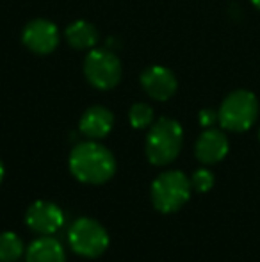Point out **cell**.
Returning <instances> with one entry per match:
<instances>
[{
    "label": "cell",
    "mask_w": 260,
    "mask_h": 262,
    "mask_svg": "<svg viewBox=\"0 0 260 262\" xmlns=\"http://www.w3.org/2000/svg\"><path fill=\"white\" fill-rule=\"evenodd\" d=\"M69 171L79 182L98 186L112 179L116 173V159L109 148L91 141L79 143L69 154Z\"/></svg>",
    "instance_id": "cell-1"
},
{
    "label": "cell",
    "mask_w": 260,
    "mask_h": 262,
    "mask_svg": "<svg viewBox=\"0 0 260 262\" xmlns=\"http://www.w3.org/2000/svg\"><path fill=\"white\" fill-rule=\"evenodd\" d=\"M184 143L180 123L171 118H159L146 136V157L153 166H166L178 157Z\"/></svg>",
    "instance_id": "cell-2"
},
{
    "label": "cell",
    "mask_w": 260,
    "mask_h": 262,
    "mask_svg": "<svg viewBox=\"0 0 260 262\" xmlns=\"http://www.w3.org/2000/svg\"><path fill=\"white\" fill-rule=\"evenodd\" d=\"M191 179L178 169H170L157 177L150 187L152 204L159 212L171 214L184 207L191 198Z\"/></svg>",
    "instance_id": "cell-3"
},
{
    "label": "cell",
    "mask_w": 260,
    "mask_h": 262,
    "mask_svg": "<svg viewBox=\"0 0 260 262\" xmlns=\"http://www.w3.org/2000/svg\"><path fill=\"white\" fill-rule=\"evenodd\" d=\"M219 123L230 132H244L258 118V100L251 91L237 90L223 100L218 111Z\"/></svg>",
    "instance_id": "cell-4"
},
{
    "label": "cell",
    "mask_w": 260,
    "mask_h": 262,
    "mask_svg": "<svg viewBox=\"0 0 260 262\" xmlns=\"http://www.w3.org/2000/svg\"><path fill=\"white\" fill-rule=\"evenodd\" d=\"M68 241L72 250L80 257L94 259L100 257L109 246V234L97 220L91 217H79L69 227Z\"/></svg>",
    "instance_id": "cell-5"
},
{
    "label": "cell",
    "mask_w": 260,
    "mask_h": 262,
    "mask_svg": "<svg viewBox=\"0 0 260 262\" xmlns=\"http://www.w3.org/2000/svg\"><path fill=\"white\" fill-rule=\"evenodd\" d=\"M84 73L93 88L102 91L112 90L122 79V62L111 50L93 49L84 61Z\"/></svg>",
    "instance_id": "cell-6"
},
{
    "label": "cell",
    "mask_w": 260,
    "mask_h": 262,
    "mask_svg": "<svg viewBox=\"0 0 260 262\" xmlns=\"http://www.w3.org/2000/svg\"><path fill=\"white\" fill-rule=\"evenodd\" d=\"M21 41L34 54L46 55L59 45V29L54 21L45 18H36L25 25L21 32Z\"/></svg>",
    "instance_id": "cell-7"
},
{
    "label": "cell",
    "mask_w": 260,
    "mask_h": 262,
    "mask_svg": "<svg viewBox=\"0 0 260 262\" xmlns=\"http://www.w3.org/2000/svg\"><path fill=\"white\" fill-rule=\"evenodd\" d=\"M25 223L38 235H54L64 225V214L59 205L38 200L27 209Z\"/></svg>",
    "instance_id": "cell-8"
},
{
    "label": "cell",
    "mask_w": 260,
    "mask_h": 262,
    "mask_svg": "<svg viewBox=\"0 0 260 262\" xmlns=\"http://www.w3.org/2000/svg\"><path fill=\"white\" fill-rule=\"evenodd\" d=\"M141 86L150 98L157 102H166L175 95L178 88L177 77L170 68L164 66H150L141 75Z\"/></svg>",
    "instance_id": "cell-9"
},
{
    "label": "cell",
    "mask_w": 260,
    "mask_h": 262,
    "mask_svg": "<svg viewBox=\"0 0 260 262\" xmlns=\"http://www.w3.org/2000/svg\"><path fill=\"white\" fill-rule=\"evenodd\" d=\"M196 159L203 164H216L223 161L228 154V138L223 130L207 128L201 132L195 146Z\"/></svg>",
    "instance_id": "cell-10"
},
{
    "label": "cell",
    "mask_w": 260,
    "mask_h": 262,
    "mask_svg": "<svg viewBox=\"0 0 260 262\" xmlns=\"http://www.w3.org/2000/svg\"><path fill=\"white\" fill-rule=\"evenodd\" d=\"M114 116L104 105H93L82 114L79 128L86 138L89 139H102L112 130Z\"/></svg>",
    "instance_id": "cell-11"
},
{
    "label": "cell",
    "mask_w": 260,
    "mask_h": 262,
    "mask_svg": "<svg viewBox=\"0 0 260 262\" xmlns=\"http://www.w3.org/2000/svg\"><path fill=\"white\" fill-rule=\"evenodd\" d=\"M27 262H66L64 248L52 235H41L29 245L25 252Z\"/></svg>",
    "instance_id": "cell-12"
},
{
    "label": "cell",
    "mask_w": 260,
    "mask_h": 262,
    "mask_svg": "<svg viewBox=\"0 0 260 262\" xmlns=\"http://www.w3.org/2000/svg\"><path fill=\"white\" fill-rule=\"evenodd\" d=\"M98 31L93 24L86 20H77L66 29V39L77 50H93L98 43Z\"/></svg>",
    "instance_id": "cell-13"
},
{
    "label": "cell",
    "mask_w": 260,
    "mask_h": 262,
    "mask_svg": "<svg viewBox=\"0 0 260 262\" xmlns=\"http://www.w3.org/2000/svg\"><path fill=\"white\" fill-rule=\"evenodd\" d=\"M25 253L21 237L14 232H0V262H16Z\"/></svg>",
    "instance_id": "cell-14"
},
{
    "label": "cell",
    "mask_w": 260,
    "mask_h": 262,
    "mask_svg": "<svg viewBox=\"0 0 260 262\" xmlns=\"http://www.w3.org/2000/svg\"><path fill=\"white\" fill-rule=\"evenodd\" d=\"M153 109L152 105L148 104H143V102H137L130 107V113H129V120L130 125L134 128H146V127H152L153 123Z\"/></svg>",
    "instance_id": "cell-15"
},
{
    "label": "cell",
    "mask_w": 260,
    "mask_h": 262,
    "mask_svg": "<svg viewBox=\"0 0 260 262\" xmlns=\"http://www.w3.org/2000/svg\"><path fill=\"white\" fill-rule=\"evenodd\" d=\"M191 186L198 193H207V191H210L212 186H214V175H212V171H208V169H205V168L196 169L191 177Z\"/></svg>",
    "instance_id": "cell-16"
},
{
    "label": "cell",
    "mask_w": 260,
    "mask_h": 262,
    "mask_svg": "<svg viewBox=\"0 0 260 262\" xmlns=\"http://www.w3.org/2000/svg\"><path fill=\"white\" fill-rule=\"evenodd\" d=\"M216 121H219L218 113H216V111H212V109H203V111L200 113V123L203 125V127L210 128L212 125L216 123Z\"/></svg>",
    "instance_id": "cell-17"
},
{
    "label": "cell",
    "mask_w": 260,
    "mask_h": 262,
    "mask_svg": "<svg viewBox=\"0 0 260 262\" xmlns=\"http://www.w3.org/2000/svg\"><path fill=\"white\" fill-rule=\"evenodd\" d=\"M4 173H6V169H4V164H2V161H0V182H2V179H4Z\"/></svg>",
    "instance_id": "cell-18"
},
{
    "label": "cell",
    "mask_w": 260,
    "mask_h": 262,
    "mask_svg": "<svg viewBox=\"0 0 260 262\" xmlns=\"http://www.w3.org/2000/svg\"><path fill=\"white\" fill-rule=\"evenodd\" d=\"M251 4H253V6L260 11V0H251Z\"/></svg>",
    "instance_id": "cell-19"
},
{
    "label": "cell",
    "mask_w": 260,
    "mask_h": 262,
    "mask_svg": "<svg viewBox=\"0 0 260 262\" xmlns=\"http://www.w3.org/2000/svg\"><path fill=\"white\" fill-rule=\"evenodd\" d=\"M258 139H260V132H258Z\"/></svg>",
    "instance_id": "cell-20"
}]
</instances>
